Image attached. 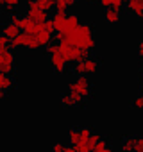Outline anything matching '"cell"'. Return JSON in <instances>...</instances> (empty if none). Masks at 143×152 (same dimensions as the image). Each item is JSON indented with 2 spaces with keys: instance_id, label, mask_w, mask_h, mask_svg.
Returning <instances> with one entry per match:
<instances>
[{
  "instance_id": "obj_1",
  "label": "cell",
  "mask_w": 143,
  "mask_h": 152,
  "mask_svg": "<svg viewBox=\"0 0 143 152\" xmlns=\"http://www.w3.org/2000/svg\"><path fill=\"white\" fill-rule=\"evenodd\" d=\"M64 39H68V41H72L75 47H79V48H82V50H88V52H91L93 48H95V34H93V25L90 23V22H84V23H81L74 32H70ZM63 39V41H64Z\"/></svg>"
},
{
  "instance_id": "obj_2",
  "label": "cell",
  "mask_w": 143,
  "mask_h": 152,
  "mask_svg": "<svg viewBox=\"0 0 143 152\" xmlns=\"http://www.w3.org/2000/svg\"><path fill=\"white\" fill-rule=\"evenodd\" d=\"M59 45H61V56L66 59V63L75 64V63H82V61H86L88 57H91L88 50H82V48L75 47L74 43L68 41V39L59 41Z\"/></svg>"
},
{
  "instance_id": "obj_3",
  "label": "cell",
  "mask_w": 143,
  "mask_h": 152,
  "mask_svg": "<svg viewBox=\"0 0 143 152\" xmlns=\"http://www.w3.org/2000/svg\"><path fill=\"white\" fill-rule=\"evenodd\" d=\"M91 91H93V84H91V81H90V75L77 77L74 83L68 84V93L77 95V97H82L84 100H88V99L91 97Z\"/></svg>"
},
{
  "instance_id": "obj_4",
  "label": "cell",
  "mask_w": 143,
  "mask_h": 152,
  "mask_svg": "<svg viewBox=\"0 0 143 152\" xmlns=\"http://www.w3.org/2000/svg\"><path fill=\"white\" fill-rule=\"evenodd\" d=\"M15 72V54L11 48H0V73L11 75Z\"/></svg>"
},
{
  "instance_id": "obj_5",
  "label": "cell",
  "mask_w": 143,
  "mask_h": 152,
  "mask_svg": "<svg viewBox=\"0 0 143 152\" xmlns=\"http://www.w3.org/2000/svg\"><path fill=\"white\" fill-rule=\"evenodd\" d=\"M66 59L61 56V52H55V54H52L50 56V66H52V70L55 72V73H64L66 72Z\"/></svg>"
},
{
  "instance_id": "obj_6",
  "label": "cell",
  "mask_w": 143,
  "mask_h": 152,
  "mask_svg": "<svg viewBox=\"0 0 143 152\" xmlns=\"http://www.w3.org/2000/svg\"><path fill=\"white\" fill-rule=\"evenodd\" d=\"M25 16H27L29 20H32L34 23H45V22L48 20V15H47V11H43V9H39V7H34V9H29Z\"/></svg>"
},
{
  "instance_id": "obj_7",
  "label": "cell",
  "mask_w": 143,
  "mask_h": 152,
  "mask_svg": "<svg viewBox=\"0 0 143 152\" xmlns=\"http://www.w3.org/2000/svg\"><path fill=\"white\" fill-rule=\"evenodd\" d=\"M13 88H15V79L11 75H2L0 73V93H2V97L6 93H9Z\"/></svg>"
},
{
  "instance_id": "obj_8",
  "label": "cell",
  "mask_w": 143,
  "mask_h": 152,
  "mask_svg": "<svg viewBox=\"0 0 143 152\" xmlns=\"http://www.w3.org/2000/svg\"><path fill=\"white\" fill-rule=\"evenodd\" d=\"M125 7L136 18H143V2H141V0H129V2L125 4Z\"/></svg>"
},
{
  "instance_id": "obj_9",
  "label": "cell",
  "mask_w": 143,
  "mask_h": 152,
  "mask_svg": "<svg viewBox=\"0 0 143 152\" xmlns=\"http://www.w3.org/2000/svg\"><path fill=\"white\" fill-rule=\"evenodd\" d=\"M82 63H84V72H86V75H95V73L100 70V61L95 59V57H88V59L82 61Z\"/></svg>"
},
{
  "instance_id": "obj_10",
  "label": "cell",
  "mask_w": 143,
  "mask_h": 152,
  "mask_svg": "<svg viewBox=\"0 0 143 152\" xmlns=\"http://www.w3.org/2000/svg\"><path fill=\"white\" fill-rule=\"evenodd\" d=\"M34 36H36V39H38V43H39V47H41V48H47V47L52 43V39H54V36H52L50 32H47V31H45V27H43L38 34H34Z\"/></svg>"
},
{
  "instance_id": "obj_11",
  "label": "cell",
  "mask_w": 143,
  "mask_h": 152,
  "mask_svg": "<svg viewBox=\"0 0 143 152\" xmlns=\"http://www.w3.org/2000/svg\"><path fill=\"white\" fill-rule=\"evenodd\" d=\"M120 18H122V15H120V11H118V9H115V7L104 9V20H106L107 23H118V22H120Z\"/></svg>"
},
{
  "instance_id": "obj_12",
  "label": "cell",
  "mask_w": 143,
  "mask_h": 152,
  "mask_svg": "<svg viewBox=\"0 0 143 152\" xmlns=\"http://www.w3.org/2000/svg\"><path fill=\"white\" fill-rule=\"evenodd\" d=\"M52 20H54V25H55V32H63L64 25H66V20H68V15L66 13H55L52 16Z\"/></svg>"
},
{
  "instance_id": "obj_13",
  "label": "cell",
  "mask_w": 143,
  "mask_h": 152,
  "mask_svg": "<svg viewBox=\"0 0 143 152\" xmlns=\"http://www.w3.org/2000/svg\"><path fill=\"white\" fill-rule=\"evenodd\" d=\"M134 148H136V138H132V136L122 138V141H120V150L122 152H134Z\"/></svg>"
},
{
  "instance_id": "obj_14",
  "label": "cell",
  "mask_w": 143,
  "mask_h": 152,
  "mask_svg": "<svg viewBox=\"0 0 143 152\" xmlns=\"http://www.w3.org/2000/svg\"><path fill=\"white\" fill-rule=\"evenodd\" d=\"M20 32H22V31H20L16 25H13L11 22H7V23L4 25V29H2V34H4V36H7L9 39H15Z\"/></svg>"
},
{
  "instance_id": "obj_15",
  "label": "cell",
  "mask_w": 143,
  "mask_h": 152,
  "mask_svg": "<svg viewBox=\"0 0 143 152\" xmlns=\"http://www.w3.org/2000/svg\"><path fill=\"white\" fill-rule=\"evenodd\" d=\"M79 141H81V129H77V127L68 129V143H70V147H75Z\"/></svg>"
},
{
  "instance_id": "obj_16",
  "label": "cell",
  "mask_w": 143,
  "mask_h": 152,
  "mask_svg": "<svg viewBox=\"0 0 143 152\" xmlns=\"http://www.w3.org/2000/svg\"><path fill=\"white\" fill-rule=\"evenodd\" d=\"M79 0H55V13H66L68 6L77 4Z\"/></svg>"
},
{
  "instance_id": "obj_17",
  "label": "cell",
  "mask_w": 143,
  "mask_h": 152,
  "mask_svg": "<svg viewBox=\"0 0 143 152\" xmlns=\"http://www.w3.org/2000/svg\"><path fill=\"white\" fill-rule=\"evenodd\" d=\"M36 4H38L39 9H43V11L55 9V0H36Z\"/></svg>"
},
{
  "instance_id": "obj_18",
  "label": "cell",
  "mask_w": 143,
  "mask_h": 152,
  "mask_svg": "<svg viewBox=\"0 0 143 152\" xmlns=\"http://www.w3.org/2000/svg\"><path fill=\"white\" fill-rule=\"evenodd\" d=\"M93 152H113V148H111V145L107 143V140H102V141L97 143V147L93 148Z\"/></svg>"
},
{
  "instance_id": "obj_19",
  "label": "cell",
  "mask_w": 143,
  "mask_h": 152,
  "mask_svg": "<svg viewBox=\"0 0 143 152\" xmlns=\"http://www.w3.org/2000/svg\"><path fill=\"white\" fill-rule=\"evenodd\" d=\"M61 106L63 107H75V102H74V99H72V95L68 91L64 95H61Z\"/></svg>"
},
{
  "instance_id": "obj_20",
  "label": "cell",
  "mask_w": 143,
  "mask_h": 152,
  "mask_svg": "<svg viewBox=\"0 0 143 152\" xmlns=\"http://www.w3.org/2000/svg\"><path fill=\"white\" fill-rule=\"evenodd\" d=\"M0 2H2V7H4L6 11H11V13H13V9L18 7L20 0H0Z\"/></svg>"
},
{
  "instance_id": "obj_21",
  "label": "cell",
  "mask_w": 143,
  "mask_h": 152,
  "mask_svg": "<svg viewBox=\"0 0 143 152\" xmlns=\"http://www.w3.org/2000/svg\"><path fill=\"white\" fill-rule=\"evenodd\" d=\"M131 106H132L134 109H143V95L134 97V99H132V102H131Z\"/></svg>"
},
{
  "instance_id": "obj_22",
  "label": "cell",
  "mask_w": 143,
  "mask_h": 152,
  "mask_svg": "<svg viewBox=\"0 0 143 152\" xmlns=\"http://www.w3.org/2000/svg\"><path fill=\"white\" fill-rule=\"evenodd\" d=\"M43 27H45V31H47V32H50V34L55 31V25H54V20H52V18H48V20L43 23Z\"/></svg>"
},
{
  "instance_id": "obj_23",
  "label": "cell",
  "mask_w": 143,
  "mask_h": 152,
  "mask_svg": "<svg viewBox=\"0 0 143 152\" xmlns=\"http://www.w3.org/2000/svg\"><path fill=\"white\" fill-rule=\"evenodd\" d=\"M64 150H66V147L63 143H59V141L52 145V152H64Z\"/></svg>"
},
{
  "instance_id": "obj_24",
  "label": "cell",
  "mask_w": 143,
  "mask_h": 152,
  "mask_svg": "<svg viewBox=\"0 0 143 152\" xmlns=\"http://www.w3.org/2000/svg\"><path fill=\"white\" fill-rule=\"evenodd\" d=\"M134 152H143V138H136V148Z\"/></svg>"
},
{
  "instance_id": "obj_25",
  "label": "cell",
  "mask_w": 143,
  "mask_h": 152,
  "mask_svg": "<svg viewBox=\"0 0 143 152\" xmlns=\"http://www.w3.org/2000/svg\"><path fill=\"white\" fill-rule=\"evenodd\" d=\"M25 6H27V11H29V9H34V7H39V6L36 4V0H25Z\"/></svg>"
},
{
  "instance_id": "obj_26",
  "label": "cell",
  "mask_w": 143,
  "mask_h": 152,
  "mask_svg": "<svg viewBox=\"0 0 143 152\" xmlns=\"http://www.w3.org/2000/svg\"><path fill=\"white\" fill-rule=\"evenodd\" d=\"M138 57L143 61V39H139V43H138Z\"/></svg>"
},
{
  "instance_id": "obj_27",
  "label": "cell",
  "mask_w": 143,
  "mask_h": 152,
  "mask_svg": "<svg viewBox=\"0 0 143 152\" xmlns=\"http://www.w3.org/2000/svg\"><path fill=\"white\" fill-rule=\"evenodd\" d=\"M113 152H122V150H113Z\"/></svg>"
},
{
  "instance_id": "obj_28",
  "label": "cell",
  "mask_w": 143,
  "mask_h": 152,
  "mask_svg": "<svg viewBox=\"0 0 143 152\" xmlns=\"http://www.w3.org/2000/svg\"><path fill=\"white\" fill-rule=\"evenodd\" d=\"M139 95H143V88H141V93H139Z\"/></svg>"
},
{
  "instance_id": "obj_29",
  "label": "cell",
  "mask_w": 143,
  "mask_h": 152,
  "mask_svg": "<svg viewBox=\"0 0 143 152\" xmlns=\"http://www.w3.org/2000/svg\"><path fill=\"white\" fill-rule=\"evenodd\" d=\"M123 2H125V4H127V2H129V0H123Z\"/></svg>"
},
{
  "instance_id": "obj_30",
  "label": "cell",
  "mask_w": 143,
  "mask_h": 152,
  "mask_svg": "<svg viewBox=\"0 0 143 152\" xmlns=\"http://www.w3.org/2000/svg\"><path fill=\"white\" fill-rule=\"evenodd\" d=\"M141 2H143V0H141Z\"/></svg>"
},
{
  "instance_id": "obj_31",
  "label": "cell",
  "mask_w": 143,
  "mask_h": 152,
  "mask_svg": "<svg viewBox=\"0 0 143 152\" xmlns=\"http://www.w3.org/2000/svg\"><path fill=\"white\" fill-rule=\"evenodd\" d=\"M98 2H100V0H98Z\"/></svg>"
}]
</instances>
